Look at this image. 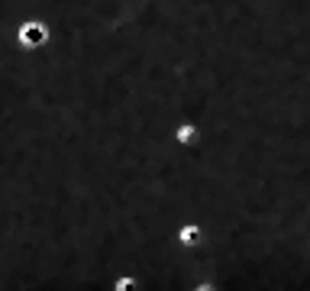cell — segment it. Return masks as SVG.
I'll return each instance as SVG.
<instances>
[{
    "mask_svg": "<svg viewBox=\"0 0 310 291\" xmlns=\"http://www.w3.org/2000/svg\"><path fill=\"white\" fill-rule=\"evenodd\" d=\"M23 39H26V42H42V29H39V26L23 29Z\"/></svg>",
    "mask_w": 310,
    "mask_h": 291,
    "instance_id": "cell-1",
    "label": "cell"
}]
</instances>
